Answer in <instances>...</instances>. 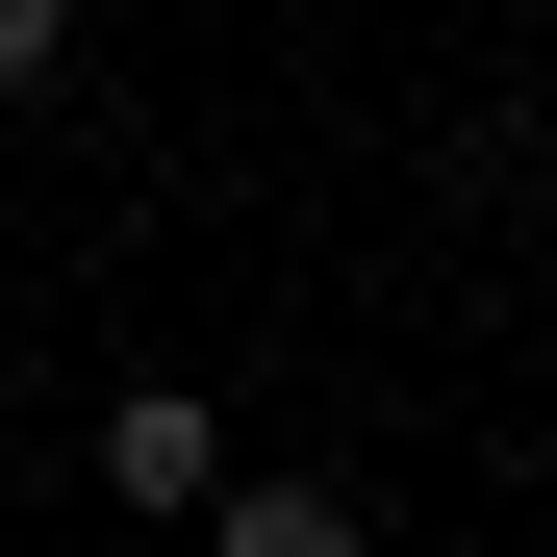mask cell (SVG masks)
<instances>
[{
    "label": "cell",
    "mask_w": 557,
    "mask_h": 557,
    "mask_svg": "<svg viewBox=\"0 0 557 557\" xmlns=\"http://www.w3.org/2000/svg\"><path fill=\"white\" fill-rule=\"evenodd\" d=\"M102 482H127V507H203L228 456H203V406H177V381H127V406H102Z\"/></svg>",
    "instance_id": "6da1fadb"
},
{
    "label": "cell",
    "mask_w": 557,
    "mask_h": 557,
    "mask_svg": "<svg viewBox=\"0 0 557 557\" xmlns=\"http://www.w3.org/2000/svg\"><path fill=\"white\" fill-rule=\"evenodd\" d=\"M228 557H355V482H203Z\"/></svg>",
    "instance_id": "7a4b0ae2"
},
{
    "label": "cell",
    "mask_w": 557,
    "mask_h": 557,
    "mask_svg": "<svg viewBox=\"0 0 557 557\" xmlns=\"http://www.w3.org/2000/svg\"><path fill=\"white\" fill-rule=\"evenodd\" d=\"M0 76H76V0H0Z\"/></svg>",
    "instance_id": "3957f363"
}]
</instances>
